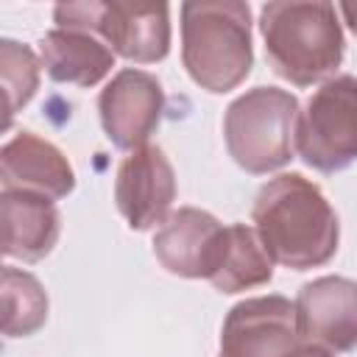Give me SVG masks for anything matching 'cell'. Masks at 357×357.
<instances>
[{
	"mask_svg": "<svg viewBox=\"0 0 357 357\" xmlns=\"http://www.w3.org/2000/svg\"><path fill=\"white\" fill-rule=\"evenodd\" d=\"M251 218L268 257L290 271L326 265L337 251V215L321 187L301 173H282L262 184Z\"/></svg>",
	"mask_w": 357,
	"mask_h": 357,
	"instance_id": "1",
	"label": "cell"
},
{
	"mask_svg": "<svg viewBox=\"0 0 357 357\" xmlns=\"http://www.w3.org/2000/svg\"><path fill=\"white\" fill-rule=\"evenodd\" d=\"M265 56L276 75L296 86H312L335 75L346 42L332 3H265L259 11Z\"/></svg>",
	"mask_w": 357,
	"mask_h": 357,
	"instance_id": "2",
	"label": "cell"
},
{
	"mask_svg": "<svg viewBox=\"0 0 357 357\" xmlns=\"http://www.w3.org/2000/svg\"><path fill=\"white\" fill-rule=\"evenodd\" d=\"M181 61L206 92H229L251 73V8L237 0L181 6Z\"/></svg>",
	"mask_w": 357,
	"mask_h": 357,
	"instance_id": "3",
	"label": "cell"
},
{
	"mask_svg": "<svg viewBox=\"0 0 357 357\" xmlns=\"http://www.w3.org/2000/svg\"><path fill=\"white\" fill-rule=\"evenodd\" d=\"M298 100L279 86H254L229 103L223 137L229 156L254 176L284 167L296 151Z\"/></svg>",
	"mask_w": 357,
	"mask_h": 357,
	"instance_id": "4",
	"label": "cell"
},
{
	"mask_svg": "<svg viewBox=\"0 0 357 357\" xmlns=\"http://www.w3.org/2000/svg\"><path fill=\"white\" fill-rule=\"evenodd\" d=\"M53 20L56 28L100 36L114 56L134 64L162 61L170 50V8L165 3H59Z\"/></svg>",
	"mask_w": 357,
	"mask_h": 357,
	"instance_id": "5",
	"label": "cell"
},
{
	"mask_svg": "<svg viewBox=\"0 0 357 357\" xmlns=\"http://www.w3.org/2000/svg\"><path fill=\"white\" fill-rule=\"evenodd\" d=\"M298 156L321 173H337L357 162V78L324 81L298 117Z\"/></svg>",
	"mask_w": 357,
	"mask_h": 357,
	"instance_id": "6",
	"label": "cell"
},
{
	"mask_svg": "<svg viewBox=\"0 0 357 357\" xmlns=\"http://www.w3.org/2000/svg\"><path fill=\"white\" fill-rule=\"evenodd\" d=\"M296 346V304L284 296H257L229 310L218 357H287Z\"/></svg>",
	"mask_w": 357,
	"mask_h": 357,
	"instance_id": "7",
	"label": "cell"
},
{
	"mask_svg": "<svg viewBox=\"0 0 357 357\" xmlns=\"http://www.w3.org/2000/svg\"><path fill=\"white\" fill-rule=\"evenodd\" d=\"M98 112L112 145L131 153L148 145L151 134L159 128L165 112V89L156 75L128 67L103 86Z\"/></svg>",
	"mask_w": 357,
	"mask_h": 357,
	"instance_id": "8",
	"label": "cell"
},
{
	"mask_svg": "<svg viewBox=\"0 0 357 357\" xmlns=\"http://www.w3.org/2000/svg\"><path fill=\"white\" fill-rule=\"evenodd\" d=\"M229 226L215 215L181 206L167 215V220L153 234V257L162 268L181 279H212L223 259Z\"/></svg>",
	"mask_w": 357,
	"mask_h": 357,
	"instance_id": "9",
	"label": "cell"
},
{
	"mask_svg": "<svg viewBox=\"0 0 357 357\" xmlns=\"http://www.w3.org/2000/svg\"><path fill=\"white\" fill-rule=\"evenodd\" d=\"M298 340L346 354L357 349V282L346 276H321L296 296Z\"/></svg>",
	"mask_w": 357,
	"mask_h": 357,
	"instance_id": "10",
	"label": "cell"
},
{
	"mask_svg": "<svg viewBox=\"0 0 357 357\" xmlns=\"http://www.w3.org/2000/svg\"><path fill=\"white\" fill-rule=\"evenodd\" d=\"M173 201L176 173L159 145H142L120 162L114 176V204L134 231L162 226Z\"/></svg>",
	"mask_w": 357,
	"mask_h": 357,
	"instance_id": "11",
	"label": "cell"
},
{
	"mask_svg": "<svg viewBox=\"0 0 357 357\" xmlns=\"http://www.w3.org/2000/svg\"><path fill=\"white\" fill-rule=\"evenodd\" d=\"M0 176L3 190L36 192L50 201L70 195L75 187V173L67 156L33 131H20L3 145Z\"/></svg>",
	"mask_w": 357,
	"mask_h": 357,
	"instance_id": "12",
	"label": "cell"
},
{
	"mask_svg": "<svg viewBox=\"0 0 357 357\" xmlns=\"http://www.w3.org/2000/svg\"><path fill=\"white\" fill-rule=\"evenodd\" d=\"M3 257L20 262H39L59 240L61 218L50 198L22 190H3L0 198Z\"/></svg>",
	"mask_w": 357,
	"mask_h": 357,
	"instance_id": "13",
	"label": "cell"
},
{
	"mask_svg": "<svg viewBox=\"0 0 357 357\" xmlns=\"http://www.w3.org/2000/svg\"><path fill=\"white\" fill-rule=\"evenodd\" d=\"M39 59L45 73L59 84L95 86L114 67V50L89 31L53 28L45 33Z\"/></svg>",
	"mask_w": 357,
	"mask_h": 357,
	"instance_id": "14",
	"label": "cell"
},
{
	"mask_svg": "<svg viewBox=\"0 0 357 357\" xmlns=\"http://www.w3.org/2000/svg\"><path fill=\"white\" fill-rule=\"evenodd\" d=\"M273 276V259L268 257L259 234L245 223H231L223 259L212 273V287L220 293H243L268 284Z\"/></svg>",
	"mask_w": 357,
	"mask_h": 357,
	"instance_id": "15",
	"label": "cell"
},
{
	"mask_svg": "<svg viewBox=\"0 0 357 357\" xmlns=\"http://www.w3.org/2000/svg\"><path fill=\"white\" fill-rule=\"evenodd\" d=\"M47 321V293L42 282L20 268H3V335L28 337Z\"/></svg>",
	"mask_w": 357,
	"mask_h": 357,
	"instance_id": "16",
	"label": "cell"
},
{
	"mask_svg": "<svg viewBox=\"0 0 357 357\" xmlns=\"http://www.w3.org/2000/svg\"><path fill=\"white\" fill-rule=\"evenodd\" d=\"M39 73H42V59L28 47L14 39L0 42V81H3V95H6V128L11 126L14 114L33 98L39 86Z\"/></svg>",
	"mask_w": 357,
	"mask_h": 357,
	"instance_id": "17",
	"label": "cell"
},
{
	"mask_svg": "<svg viewBox=\"0 0 357 357\" xmlns=\"http://www.w3.org/2000/svg\"><path fill=\"white\" fill-rule=\"evenodd\" d=\"M287 357H335V354H332V351H326V349L310 346V343H298Z\"/></svg>",
	"mask_w": 357,
	"mask_h": 357,
	"instance_id": "18",
	"label": "cell"
},
{
	"mask_svg": "<svg viewBox=\"0 0 357 357\" xmlns=\"http://www.w3.org/2000/svg\"><path fill=\"white\" fill-rule=\"evenodd\" d=\"M337 11L343 14V20H346L349 31L357 36V3H340V6H337Z\"/></svg>",
	"mask_w": 357,
	"mask_h": 357,
	"instance_id": "19",
	"label": "cell"
}]
</instances>
